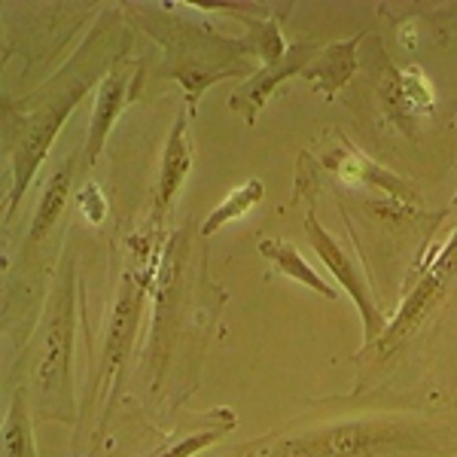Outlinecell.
Instances as JSON below:
<instances>
[{
  "label": "cell",
  "instance_id": "cell-5",
  "mask_svg": "<svg viewBox=\"0 0 457 457\" xmlns=\"http://www.w3.org/2000/svg\"><path fill=\"white\" fill-rule=\"evenodd\" d=\"M317 53H320V49H317L314 43H296V46H290V53L278 58L275 64H265V68L256 73V77L250 79V83L241 88L232 101H228V104H232L235 110H241V113L247 116V122H253L256 113L262 110V104L269 101L271 88L281 83L284 77L302 73V68H305V64L312 62Z\"/></svg>",
  "mask_w": 457,
  "mask_h": 457
},
{
  "label": "cell",
  "instance_id": "cell-8",
  "mask_svg": "<svg viewBox=\"0 0 457 457\" xmlns=\"http://www.w3.org/2000/svg\"><path fill=\"white\" fill-rule=\"evenodd\" d=\"M448 269H452V260L436 262V269H433L430 275H427L424 281L418 284V290L411 293L409 299H405L403 312L396 314V320L390 323L385 338H381V351H385V348H394L396 342H403V338L418 327V320H421V317H424L427 312H430L433 302H436V299H439V293H442V284H445Z\"/></svg>",
  "mask_w": 457,
  "mask_h": 457
},
{
  "label": "cell",
  "instance_id": "cell-6",
  "mask_svg": "<svg viewBox=\"0 0 457 457\" xmlns=\"http://www.w3.org/2000/svg\"><path fill=\"white\" fill-rule=\"evenodd\" d=\"M125 101H129V73L113 71L98 88V101L92 110V125H88V144H86V162L92 165L95 159L104 150V141L110 135V129L120 120Z\"/></svg>",
  "mask_w": 457,
  "mask_h": 457
},
{
  "label": "cell",
  "instance_id": "cell-4",
  "mask_svg": "<svg viewBox=\"0 0 457 457\" xmlns=\"http://www.w3.org/2000/svg\"><path fill=\"white\" fill-rule=\"evenodd\" d=\"M141 302H144V290L125 275L120 299H116L113 308V320H110V336L104 345V372H101V381L107 387H113L116 375H120L125 357H129L131 342H135L137 320H141Z\"/></svg>",
  "mask_w": 457,
  "mask_h": 457
},
{
  "label": "cell",
  "instance_id": "cell-1",
  "mask_svg": "<svg viewBox=\"0 0 457 457\" xmlns=\"http://www.w3.org/2000/svg\"><path fill=\"white\" fill-rule=\"evenodd\" d=\"M400 436V427L385 421H345L299 436H275L247 445L235 457H370Z\"/></svg>",
  "mask_w": 457,
  "mask_h": 457
},
{
  "label": "cell",
  "instance_id": "cell-15",
  "mask_svg": "<svg viewBox=\"0 0 457 457\" xmlns=\"http://www.w3.org/2000/svg\"><path fill=\"white\" fill-rule=\"evenodd\" d=\"M4 452H6V457H34L31 424H28L25 400H21V396H16V403H12V409H10V418H6Z\"/></svg>",
  "mask_w": 457,
  "mask_h": 457
},
{
  "label": "cell",
  "instance_id": "cell-2",
  "mask_svg": "<svg viewBox=\"0 0 457 457\" xmlns=\"http://www.w3.org/2000/svg\"><path fill=\"white\" fill-rule=\"evenodd\" d=\"M83 95H86V83H77V86H71L68 92L58 95L55 104H49L46 110H40V113L28 116V129H25V135H21V141L16 146V177H12V193H10V204H6V211H12V204L25 195L37 165L46 159L49 146H53V137L58 135L62 122L68 120L71 110L77 107V101L83 98Z\"/></svg>",
  "mask_w": 457,
  "mask_h": 457
},
{
  "label": "cell",
  "instance_id": "cell-18",
  "mask_svg": "<svg viewBox=\"0 0 457 457\" xmlns=\"http://www.w3.org/2000/svg\"><path fill=\"white\" fill-rule=\"evenodd\" d=\"M77 204H79V213H83L92 226H98L101 220L107 217V198L98 187H95V183H88L83 193L77 195Z\"/></svg>",
  "mask_w": 457,
  "mask_h": 457
},
{
  "label": "cell",
  "instance_id": "cell-12",
  "mask_svg": "<svg viewBox=\"0 0 457 457\" xmlns=\"http://www.w3.org/2000/svg\"><path fill=\"white\" fill-rule=\"evenodd\" d=\"M333 168L348 183L360 180V183H370V187H375V189H385V193H390V195H400V198L409 195V187H405L403 180H396L394 174L381 171L378 165H372L370 159L360 156V153L351 150V146H345V150L333 159Z\"/></svg>",
  "mask_w": 457,
  "mask_h": 457
},
{
  "label": "cell",
  "instance_id": "cell-9",
  "mask_svg": "<svg viewBox=\"0 0 457 457\" xmlns=\"http://www.w3.org/2000/svg\"><path fill=\"white\" fill-rule=\"evenodd\" d=\"M71 363V299L58 308V314L53 317L46 329V351H43V363H40V387L43 390H55L64 385V375H68Z\"/></svg>",
  "mask_w": 457,
  "mask_h": 457
},
{
  "label": "cell",
  "instance_id": "cell-11",
  "mask_svg": "<svg viewBox=\"0 0 457 457\" xmlns=\"http://www.w3.org/2000/svg\"><path fill=\"white\" fill-rule=\"evenodd\" d=\"M353 49H357V40H345V43H336V46H327L320 53V62L308 64L312 71H302V73H305L323 95H333L348 83L353 68H357Z\"/></svg>",
  "mask_w": 457,
  "mask_h": 457
},
{
  "label": "cell",
  "instance_id": "cell-13",
  "mask_svg": "<svg viewBox=\"0 0 457 457\" xmlns=\"http://www.w3.org/2000/svg\"><path fill=\"white\" fill-rule=\"evenodd\" d=\"M73 183V165H64L49 177L46 189H43V198L37 204V213H34V223H31V238L40 241L49 228L55 226V220L62 217L64 204H68V189Z\"/></svg>",
  "mask_w": 457,
  "mask_h": 457
},
{
  "label": "cell",
  "instance_id": "cell-14",
  "mask_svg": "<svg viewBox=\"0 0 457 457\" xmlns=\"http://www.w3.org/2000/svg\"><path fill=\"white\" fill-rule=\"evenodd\" d=\"M260 202H262V180L241 183V187H235L232 193H228L223 202H220L217 208L211 211V217L202 223V235L208 238V235H213L217 228H223L226 223L245 217V213L253 208V204H260Z\"/></svg>",
  "mask_w": 457,
  "mask_h": 457
},
{
  "label": "cell",
  "instance_id": "cell-10",
  "mask_svg": "<svg viewBox=\"0 0 457 457\" xmlns=\"http://www.w3.org/2000/svg\"><path fill=\"white\" fill-rule=\"evenodd\" d=\"M260 253L271 265H275L278 271H284L287 278H296L299 284L312 287L314 293H320V296H327V299H338L336 287H329L327 281H323V278L312 269V262L302 260V253L293 245H287V241H275V238H265V241H260Z\"/></svg>",
  "mask_w": 457,
  "mask_h": 457
},
{
  "label": "cell",
  "instance_id": "cell-16",
  "mask_svg": "<svg viewBox=\"0 0 457 457\" xmlns=\"http://www.w3.org/2000/svg\"><path fill=\"white\" fill-rule=\"evenodd\" d=\"M396 86H400L403 98L409 101V107H418V110L433 107V86H430V79L424 77V71H418V68L400 71L396 73Z\"/></svg>",
  "mask_w": 457,
  "mask_h": 457
},
{
  "label": "cell",
  "instance_id": "cell-7",
  "mask_svg": "<svg viewBox=\"0 0 457 457\" xmlns=\"http://www.w3.org/2000/svg\"><path fill=\"white\" fill-rule=\"evenodd\" d=\"M187 113L177 116L171 135L165 144V159H162V174H159V189H156V213H165L171 208V202L180 193L183 180H187L189 168H193V150L187 141Z\"/></svg>",
  "mask_w": 457,
  "mask_h": 457
},
{
  "label": "cell",
  "instance_id": "cell-17",
  "mask_svg": "<svg viewBox=\"0 0 457 457\" xmlns=\"http://www.w3.org/2000/svg\"><path fill=\"white\" fill-rule=\"evenodd\" d=\"M232 424H223V427H213V430H198V433H189L183 442H177V445H171L168 452H162L159 457H195L198 452H204L208 445H213L217 439L226 436V430Z\"/></svg>",
  "mask_w": 457,
  "mask_h": 457
},
{
  "label": "cell",
  "instance_id": "cell-3",
  "mask_svg": "<svg viewBox=\"0 0 457 457\" xmlns=\"http://www.w3.org/2000/svg\"><path fill=\"white\" fill-rule=\"evenodd\" d=\"M305 228H308V241H312V247L317 250V256L327 262V269L336 275V281L351 293L353 305L360 308V317H363V323H366V342H375V338L385 333V314L375 308V302L370 296V287H366L363 275H360V265L345 253L342 245H338L327 228L317 223L314 213L305 217Z\"/></svg>",
  "mask_w": 457,
  "mask_h": 457
}]
</instances>
